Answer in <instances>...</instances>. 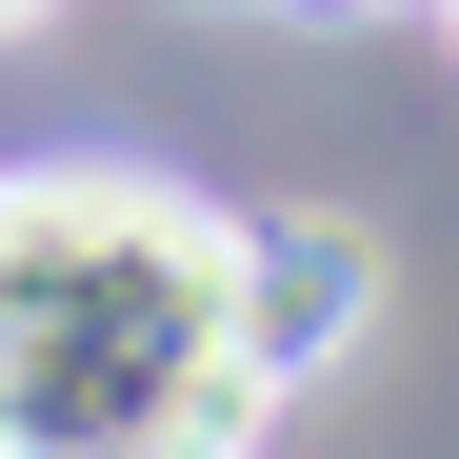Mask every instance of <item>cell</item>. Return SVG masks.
<instances>
[{"instance_id": "1", "label": "cell", "mask_w": 459, "mask_h": 459, "mask_svg": "<svg viewBox=\"0 0 459 459\" xmlns=\"http://www.w3.org/2000/svg\"><path fill=\"white\" fill-rule=\"evenodd\" d=\"M280 379L240 340V220L140 160L0 180V459H260Z\"/></svg>"}, {"instance_id": "2", "label": "cell", "mask_w": 459, "mask_h": 459, "mask_svg": "<svg viewBox=\"0 0 459 459\" xmlns=\"http://www.w3.org/2000/svg\"><path fill=\"white\" fill-rule=\"evenodd\" d=\"M359 320H379V240L340 200H280V220H240V340H260V379L299 400L320 359H359Z\"/></svg>"}, {"instance_id": "3", "label": "cell", "mask_w": 459, "mask_h": 459, "mask_svg": "<svg viewBox=\"0 0 459 459\" xmlns=\"http://www.w3.org/2000/svg\"><path fill=\"white\" fill-rule=\"evenodd\" d=\"M40 21H60V0H0V40H40Z\"/></svg>"}, {"instance_id": "4", "label": "cell", "mask_w": 459, "mask_h": 459, "mask_svg": "<svg viewBox=\"0 0 459 459\" xmlns=\"http://www.w3.org/2000/svg\"><path fill=\"white\" fill-rule=\"evenodd\" d=\"M439 40H459V0H439Z\"/></svg>"}]
</instances>
